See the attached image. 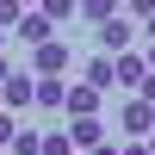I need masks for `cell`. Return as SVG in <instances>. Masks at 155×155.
<instances>
[{
	"instance_id": "obj_1",
	"label": "cell",
	"mask_w": 155,
	"mask_h": 155,
	"mask_svg": "<svg viewBox=\"0 0 155 155\" xmlns=\"http://www.w3.org/2000/svg\"><path fill=\"white\" fill-rule=\"evenodd\" d=\"M130 44H137V19H130V12L99 19V50H106V56H118V50H130Z\"/></svg>"
},
{
	"instance_id": "obj_2",
	"label": "cell",
	"mask_w": 155,
	"mask_h": 155,
	"mask_svg": "<svg viewBox=\"0 0 155 155\" xmlns=\"http://www.w3.org/2000/svg\"><path fill=\"white\" fill-rule=\"evenodd\" d=\"M99 106H106V93L87 87V81H74L68 93H62V112H68V118H99Z\"/></svg>"
},
{
	"instance_id": "obj_3",
	"label": "cell",
	"mask_w": 155,
	"mask_h": 155,
	"mask_svg": "<svg viewBox=\"0 0 155 155\" xmlns=\"http://www.w3.org/2000/svg\"><path fill=\"white\" fill-rule=\"evenodd\" d=\"M19 106H31V68H12L0 81V112H19Z\"/></svg>"
},
{
	"instance_id": "obj_4",
	"label": "cell",
	"mask_w": 155,
	"mask_h": 155,
	"mask_svg": "<svg viewBox=\"0 0 155 155\" xmlns=\"http://www.w3.org/2000/svg\"><path fill=\"white\" fill-rule=\"evenodd\" d=\"M12 37H19V44H31V50H37V44H50V37H56V25H50L44 12L31 6V12H19V25H12Z\"/></svg>"
},
{
	"instance_id": "obj_5",
	"label": "cell",
	"mask_w": 155,
	"mask_h": 155,
	"mask_svg": "<svg viewBox=\"0 0 155 155\" xmlns=\"http://www.w3.org/2000/svg\"><path fill=\"white\" fill-rule=\"evenodd\" d=\"M62 68H68V44L62 37H50V44L31 50V74H62Z\"/></svg>"
},
{
	"instance_id": "obj_6",
	"label": "cell",
	"mask_w": 155,
	"mask_h": 155,
	"mask_svg": "<svg viewBox=\"0 0 155 155\" xmlns=\"http://www.w3.org/2000/svg\"><path fill=\"white\" fill-rule=\"evenodd\" d=\"M149 74V62L137 56V50H118V56H112V87H137Z\"/></svg>"
},
{
	"instance_id": "obj_7",
	"label": "cell",
	"mask_w": 155,
	"mask_h": 155,
	"mask_svg": "<svg viewBox=\"0 0 155 155\" xmlns=\"http://www.w3.org/2000/svg\"><path fill=\"white\" fill-rule=\"evenodd\" d=\"M62 93H68V81H62V74H31V106L56 112V106H62Z\"/></svg>"
},
{
	"instance_id": "obj_8",
	"label": "cell",
	"mask_w": 155,
	"mask_h": 155,
	"mask_svg": "<svg viewBox=\"0 0 155 155\" xmlns=\"http://www.w3.org/2000/svg\"><path fill=\"white\" fill-rule=\"evenodd\" d=\"M155 130V106L149 99H124V137H149Z\"/></svg>"
},
{
	"instance_id": "obj_9",
	"label": "cell",
	"mask_w": 155,
	"mask_h": 155,
	"mask_svg": "<svg viewBox=\"0 0 155 155\" xmlns=\"http://www.w3.org/2000/svg\"><path fill=\"white\" fill-rule=\"evenodd\" d=\"M68 143L74 149H99V143H106V124H99V118H68Z\"/></svg>"
},
{
	"instance_id": "obj_10",
	"label": "cell",
	"mask_w": 155,
	"mask_h": 155,
	"mask_svg": "<svg viewBox=\"0 0 155 155\" xmlns=\"http://www.w3.org/2000/svg\"><path fill=\"white\" fill-rule=\"evenodd\" d=\"M87 87H99V93H106V87H112V56H106V50H99V56H87Z\"/></svg>"
},
{
	"instance_id": "obj_11",
	"label": "cell",
	"mask_w": 155,
	"mask_h": 155,
	"mask_svg": "<svg viewBox=\"0 0 155 155\" xmlns=\"http://www.w3.org/2000/svg\"><path fill=\"white\" fill-rule=\"evenodd\" d=\"M118 6H124V0H74V12H81V19H93V25H99V19H112Z\"/></svg>"
},
{
	"instance_id": "obj_12",
	"label": "cell",
	"mask_w": 155,
	"mask_h": 155,
	"mask_svg": "<svg viewBox=\"0 0 155 155\" xmlns=\"http://www.w3.org/2000/svg\"><path fill=\"white\" fill-rule=\"evenodd\" d=\"M37 12H44L50 25H68L74 19V0H37Z\"/></svg>"
},
{
	"instance_id": "obj_13",
	"label": "cell",
	"mask_w": 155,
	"mask_h": 155,
	"mask_svg": "<svg viewBox=\"0 0 155 155\" xmlns=\"http://www.w3.org/2000/svg\"><path fill=\"white\" fill-rule=\"evenodd\" d=\"M37 155H74L68 130H50V137H37Z\"/></svg>"
},
{
	"instance_id": "obj_14",
	"label": "cell",
	"mask_w": 155,
	"mask_h": 155,
	"mask_svg": "<svg viewBox=\"0 0 155 155\" xmlns=\"http://www.w3.org/2000/svg\"><path fill=\"white\" fill-rule=\"evenodd\" d=\"M6 155H37V130H12V143H6Z\"/></svg>"
},
{
	"instance_id": "obj_15",
	"label": "cell",
	"mask_w": 155,
	"mask_h": 155,
	"mask_svg": "<svg viewBox=\"0 0 155 155\" xmlns=\"http://www.w3.org/2000/svg\"><path fill=\"white\" fill-rule=\"evenodd\" d=\"M19 12H25L19 0H0V31H12V25H19Z\"/></svg>"
},
{
	"instance_id": "obj_16",
	"label": "cell",
	"mask_w": 155,
	"mask_h": 155,
	"mask_svg": "<svg viewBox=\"0 0 155 155\" xmlns=\"http://www.w3.org/2000/svg\"><path fill=\"white\" fill-rule=\"evenodd\" d=\"M124 12H130V19H149V12H155V0H124Z\"/></svg>"
},
{
	"instance_id": "obj_17",
	"label": "cell",
	"mask_w": 155,
	"mask_h": 155,
	"mask_svg": "<svg viewBox=\"0 0 155 155\" xmlns=\"http://www.w3.org/2000/svg\"><path fill=\"white\" fill-rule=\"evenodd\" d=\"M118 155H149V143H143V137H124V143H118Z\"/></svg>"
},
{
	"instance_id": "obj_18",
	"label": "cell",
	"mask_w": 155,
	"mask_h": 155,
	"mask_svg": "<svg viewBox=\"0 0 155 155\" xmlns=\"http://www.w3.org/2000/svg\"><path fill=\"white\" fill-rule=\"evenodd\" d=\"M12 130H19V124H12V112H0V149L12 143Z\"/></svg>"
},
{
	"instance_id": "obj_19",
	"label": "cell",
	"mask_w": 155,
	"mask_h": 155,
	"mask_svg": "<svg viewBox=\"0 0 155 155\" xmlns=\"http://www.w3.org/2000/svg\"><path fill=\"white\" fill-rule=\"evenodd\" d=\"M87 155H118V143H99V149H87Z\"/></svg>"
},
{
	"instance_id": "obj_20",
	"label": "cell",
	"mask_w": 155,
	"mask_h": 155,
	"mask_svg": "<svg viewBox=\"0 0 155 155\" xmlns=\"http://www.w3.org/2000/svg\"><path fill=\"white\" fill-rule=\"evenodd\" d=\"M6 74H12V62H6V50H0V81H6Z\"/></svg>"
},
{
	"instance_id": "obj_21",
	"label": "cell",
	"mask_w": 155,
	"mask_h": 155,
	"mask_svg": "<svg viewBox=\"0 0 155 155\" xmlns=\"http://www.w3.org/2000/svg\"><path fill=\"white\" fill-rule=\"evenodd\" d=\"M143 31H149V44H155V12H149V19H143Z\"/></svg>"
},
{
	"instance_id": "obj_22",
	"label": "cell",
	"mask_w": 155,
	"mask_h": 155,
	"mask_svg": "<svg viewBox=\"0 0 155 155\" xmlns=\"http://www.w3.org/2000/svg\"><path fill=\"white\" fill-rule=\"evenodd\" d=\"M143 62H149V68H155V44H149V56H143Z\"/></svg>"
},
{
	"instance_id": "obj_23",
	"label": "cell",
	"mask_w": 155,
	"mask_h": 155,
	"mask_svg": "<svg viewBox=\"0 0 155 155\" xmlns=\"http://www.w3.org/2000/svg\"><path fill=\"white\" fill-rule=\"evenodd\" d=\"M143 143H149V155H155V130H149V137H143Z\"/></svg>"
},
{
	"instance_id": "obj_24",
	"label": "cell",
	"mask_w": 155,
	"mask_h": 155,
	"mask_svg": "<svg viewBox=\"0 0 155 155\" xmlns=\"http://www.w3.org/2000/svg\"><path fill=\"white\" fill-rule=\"evenodd\" d=\"M19 6H25V12H31V6H37V0H19Z\"/></svg>"
},
{
	"instance_id": "obj_25",
	"label": "cell",
	"mask_w": 155,
	"mask_h": 155,
	"mask_svg": "<svg viewBox=\"0 0 155 155\" xmlns=\"http://www.w3.org/2000/svg\"><path fill=\"white\" fill-rule=\"evenodd\" d=\"M6 37H12V31H0V50H6Z\"/></svg>"
}]
</instances>
